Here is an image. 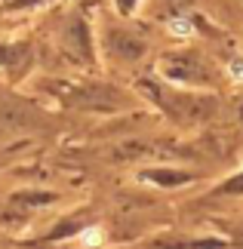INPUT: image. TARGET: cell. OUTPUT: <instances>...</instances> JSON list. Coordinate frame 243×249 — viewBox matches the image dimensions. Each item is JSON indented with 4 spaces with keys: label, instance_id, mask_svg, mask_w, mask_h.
<instances>
[{
    "label": "cell",
    "instance_id": "obj_1",
    "mask_svg": "<svg viewBox=\"0 0 243 249\" xmlns=\"http://www.w3.org/2000/svg\"><path fill=\"white\" fill-rule=\"evenodd\" d=\"M145 178H148V181H160V185H176V181H188V176H179V172H148Z\"/></svg>",
    "mask_w": 243,
    "mask_h": 249
},
{
    "label": "cell",
    "instance_id": "obj_2",
    "mask_svg": "<svg viewBox=\"0 0 243 249\" xmlns=\"http://www.w3.org/2000/svg\"><path fill=\"white\" fill-rule=\"evenodd\" d=\"M225 191H228V194H243V176H237V178H231L228 185H225Z\"/></svg>",
    "mask_w": 243,
    "mask_h": 249
},
{
    "label": "cell",
    "instance_id": "obj_3",
    "mask_svg": "<svg viewBox=\"0 0 243 249\" xmlns=\"http://www.w3.org/2000/svg\"><path fill=\"white\" fill-rule=\"evenodd\" d=\"M231 77L243 80V62H234V65H231Z\"/></svg>",
    "mask_w": 243,
    "mask_h": 249
},
{
    "label": "cell",
    "instance_id": "obj_4",
    "mask_svg": "<svg viewBox=\"0 0 243 249\" xmlns=\"http://www.w3.org/2000/svg\"><path fill=\"white\" fill-rule=\"evenodd\" d=\"M132 3H135V0H120V9L126 13V9H132Z\"/></svg>",
    "mask_w": 243,
    "mask_h": 249
}]
</instances>
